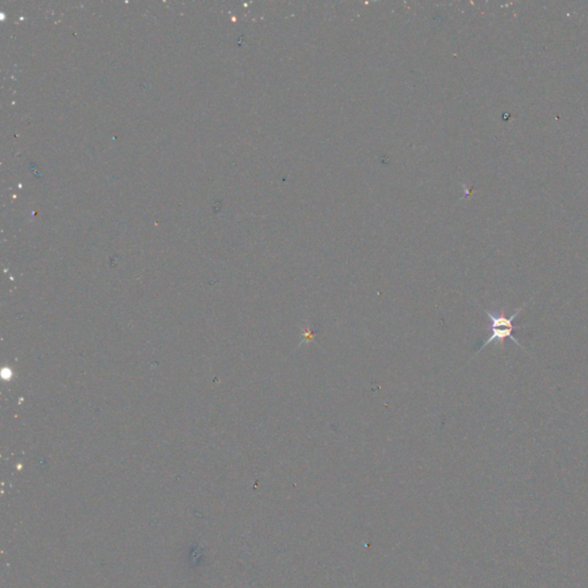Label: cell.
<instances>
[{"instance_id":"cell-1","label":"cell","mask_w":588,"mask_h":588,"mask_svg":"<svg viewBox=\"0 0 588 588\" xmlns=\"http://www.w3.org/2000/svg\"><path fill=\"white\" fill-rule=\"evenodd\" d=\"M531 300H532V299H530L529 301L525 302L524 305H523L521 308H518L517 310H516V312L511 315L510 317H507L506 315H504L503 310L500 314H498V313H493V312H491V310L485 309V313H486L487 317L492 322V325H491L492 333H491V336L488 337V339L485 340L484 345L480 347V350L478 352H480L484 347H486L487 345L493 343V341H499L501 348H503V341L506 340L507 338H510L511 340L515 341L516 345H518L519 347L523 348L524 351H526V348L523 346V345H521L518 339L516 338L515 336H513V330L516 328V326H514V324H513V321L518 316V314L525 308V307L527 306V303H529Z\"/></svg>"}]
</instances>
